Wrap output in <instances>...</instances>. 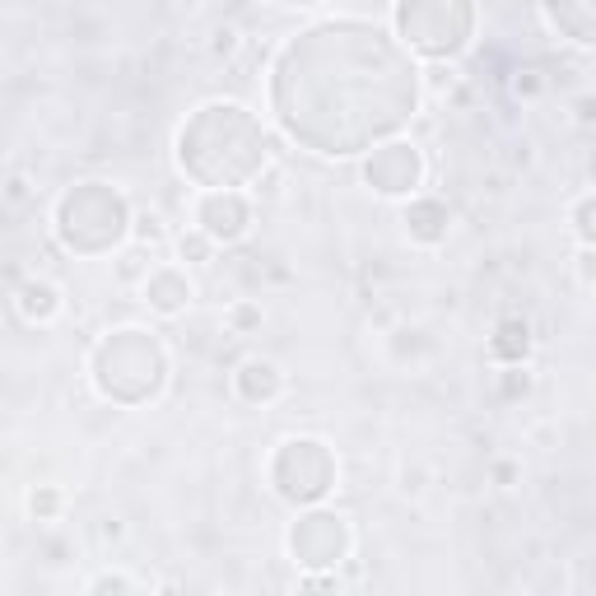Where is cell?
<instances>
[{"instance_id": "5b68a950", "label": "cell", "mask_w": 596, "mask_h": 596, "mask_svg": "<svg viewBox=\"0 0 596 596\" xmlns=\"http://www.w3.org/2000/svg\"><path fill=\"white\" fill-rule=\"evenodd\" d=\"M271 485L285 503L312 508L336 489V457L322 438H285L271 457Z\"/></svg>"}, {"instance_id": "6da1fadb", "label": "cell", "mask_w": 596, "mask_h": 596, "mask_svg": "<svg viewBox=\"0 0 596 596\" xmlns=\"http://www.w3.org/2000/svg\"><path fill=\"white\" fill-rule=\"evenodd\" d=\"M177 163L205 191L243 187L266 168V131L243 103H205L177 136Z\"/></svg>"}, {"instance_id": "7402d4cb", "label": "cell", "mask_w": 596, "mask_h": 596, "mask_svg": "<svg viewBox=\"0 0 596 596\" xmlns=\"http://www.w3.org/2000/svg\"><path fill=\"white\" fill-rule=\"evenodd\" d=\"M210 52H215V56H224V61H229V56L238 52V28H229V24H224V28H215V42H210Z\"/></svg>"}, {"instance_id": "3957f363", "label": "cell", "mask_w": 596, "mask_h": 596, "mask_svg": "<svg viewBox=\"0 0 596 596\" xmlns=\"http://www.w3.org/2000/svg\"><path fill=\"white\" fill-rule=\"evenodd\" d=\"M126 233H131V210H126L122 191L108 187V182H80L56 205V238L80 257L108 252Z\"/></svg>"}, {"instance_id": "5bb4252c", "label": "cell", "mask_w": 596, "mask_h": 596, "mask_svg": "<svg viewBox=\"0 0 596 596\" xmlns=\"http://www.w3.org/2000/svg\"><path fill=\"white\" fill-rule=\"evenodd\" d=\"M215 247L219 243L205 229H191V233H182V238H177V252H182V261H191V266H205V261L215 257Z\"/></svg>"}, {"instance_id": "4316f807", "label": "cell", "mask_w": 596, "mask_h": 596, "mask_svg": "<svg viewBox=\"0 0 596 596\" xmlns=\"http://www.w3.org/2000/svg\"><path fill=\"white\" fill-rule=\"evenodd\" d=\"M298 587H336V578H303Z\"/></svg>"}, {"instance_id": "83f0119b", "label": "cell", "mask_w": 596, "mask_h": 596, "mask_svg": "<svg viewBox=\"0 0 596 596\" xmlns=\"http://www.w3.org/2000/svg\"><path fill=\"white\" fill-rule=\"evenodd\" d=\"M587 168H592V182H596V149H592V163H587Z\"/></svg>"}, {"instance_id": "277c9868", "label": "cell", "mask_w": 596, "mask_h": 596, "mask_svg": "<svg viewBox=\"0 0 596 596\" xmlns=\"http://www.w3.org/2000/svg\"><path fill=\"white\" fill-rule=\"evenodd\" d=\"M392 24L410 52L429 56V61H452L471 47L475 5L471 0H396Z\"/></svg>"}, {"instance_id": "30bf717a", "label": "cell", "mask_w": 596, "mask_h": 596, "mask_svg": "<svg viewBox=\"0 0 596 596\" xmlns=\"http://www.w3.org/2000/svg\"><path fill=\"white\" fill-rule=\"evenodd\" d=\"M191 298H196V289H191L187 271H177V266H159V271L145 275V303L159 312V317H177V312H187Z\"/></svg>"}, {"instance_id": "ffe728a7", "label": "cell", "mask_w": 596, "mask_h": 596, "mask_svg": "<svg viewBox=\"0 0 596 596\" xmlns=\"http://www.w3.org/2000/svg\"><path fill=\"white\" fill-rule=\"evenodd\" d=\"M229 322H233V331L243 336V331H252V326H261V308H257V303H233Z\"/></svg>"}, {"instance_id": "7a4b0ae2", "label": "cell", "mask_w": 596, "mask_h": 596, "mask_svg": "<svg viewBox=\"0 0 596 596\" xmlns=\"http://www.w3.org/2000/svg\"><path fill=\"white\" fill-rule=\"evenodd\" d=\"M168 354L154 331L122 326L94 350V387L117 406H145L163 392Z\"/></svg>"}, {"instance_id": "ac0fdd59", "label": "cell", "mask_w": 596, "mask_h": 596, "mask_svg": "<svg viewBox=\"0 0 596 596\" xmlns=\"http://www.w3.org/2000/svg\"><path fill=\"white\" fill-rule=\"evenodd\" d=\"M131 238H136V243H145V247H159L168 233H163V219L159 215H140V219H131Z\"/></svg>"}, {"instance_id": "44dd1931", "label": "cell", "mask_w": 596, "mask_h": 596, "mask_svg": "<svg viewBox=\"0 0 596 596\" xmlns=\"http://www.w3.org/2000/svg\"><path fill=\"white\" fill-rule=\"evenodd\" d=\"M531 392V378L522 373V364H508V373H503V396L513 401V396H527Z\"/></svg>"}, {"instance_id": "9a60e30c", "label": "cell", "mask_w": 596, "mask_h": 596, "mask_svg": "<svg viewBox=\"0 0 596 596\" xmlns=\"http://www.w3.org/2000/svg\"><path fill=\"white\" fill-rule=\"evenodd\" d=\"M573 233H578L583 247H596V191L573 205Z\"/></svg>"}, {"instance_id": "ba28073f", "label": "cell", "mask_w": 596, "mask_h": 596, "mask_svg": "<svg viewBox=\"0 0 596 596\" xmlns=\"http://www.w3.org/2000/svg\"><path fill=\"white\" fill-rule=\"evenodd\" d=\"M196 229H205L215 243H243L247 229H252V205L238 187H215V191H201L196 201Z\"/></svg>"}, {"instance_id": "d4e9b609", "label": "cell", "mask_w": 596, "mask_h": 596, "mask_svg": "<svg viewBox=\"0 0 596 596\" xmlns=\"http://www.w3.org/2000/svg\"><path fill=\"white\" fill-rule=\"evenodd\" d=\"M5 201H10V205H24L28 201V177L14 173L10 182H5Z\"/></svg>"}, {"instance_id": "cb8c5ba5", "label": "cell", "mask_w": 596, "mask_h": 596, "mask_svg": "<svg viewBox=\"0 0 596 596\" xmlns=\"http://www.w3.org/2000/svg\"><path fill=\"white\" fill-rule=\"evenodd\" d=\"M578 280H583L587 289L596 285V247H583V252H578Z\"/></svg>"}, {"instance_id": "8fae6325", "label": "cell", "mask_w": 596, "mask_h": 596, "mask_svg": "<svg viewBox=\"0 0 596 596\" xmlns=\"http://www.w3.org/2000/svg\"><path fill=\"white\" fill-rule=\"evenodd\" d=\"M447 229H452V210H447L443 201H434V196H420V201L406 205V233H410V243L438 247L447 238Z\"/></svg>"}, {"instance_id": "4fadbf2b", "label": "cell", "mask_w": 596, "mask_h": 596, "mask_svg": "<svg viewBox=\"0 0 596 596\" xmlns=\"http://www.w3.org/2000/svg\"><path fill=\"white\" fill-rule=\"evenodd\" d=\"M489 354L499 359V364H522L531 354V326L522 317H503L494 326V340H489Z\"/></svg>"}, {"instance_id": "e0dca14e", "label": "cell", "mask_w": 596, "mask_h": 596, "mask_svg": "<svg viewBox=\"0 0 596 596\" xmlns=\"http://www.w3.org/2000/svg\"><path fill=\"white\" fill-rule=\"evenodd\" d=\"M136 578H126V573H98V578H89L84 583V592L89 596H103V592H136Z\"/></svg>"}, {"instance_id": "484cf974", "label": "cell", "mask_w": 596, "mask_h": 596, "mask_svg": "<svg viewBox=\"0 0 596 596\" xmlns=\"http://www.w3.org/2000/svg\"><path fill=\"white\" fill-rule=\"evenodd\" d=\"M494 480H499V485L508 489V485L517 480V466H513V461H494Z\"/></svg>"}, {"instance_id": "8992f818", "label": "cell", "mask_w": 596, "mask_h": 596, "mask_svg": "<svg viewBox=\"0 0 596 596\" xmlns=\"http://www.w3.org/2000/svg\"><path fill=\"white\" fill-rule=\"evenodd\" d=\"M350 541V522L326 508H312L289 527V555L298 569H336L350 555Z\"/></svg>"}, {"instance_id": "2e32d148", "label": "cell", "mask_w": 596, "mask_h": 596, "mask_svg": "<svg viewBox=\"0 0 596 596\" xmlns=\"http://www.w3.org/2000/svg\"><path fill=\"white\" fill-rule=\"evenodd\" d=\"M28 513L38 517V522H52L56 513H61V489L52 485H38L33 494H28Z\"/></svg>"}, {"instance_id": "52a82bcc", "label": "cell", "mask_w": 596, "mask_h": 596, "mask_svg": "<svg viewBox=\"0 0 596 596\" xmlns=\"http://www.w3.org/2000/svg\"><path fill=\"white\" fill-rule=\"evenodd\" d=\"M364 182L378 196H415L424 182V159L420 149L396 140V145H382L373 149V159L364 163Z\"/></svg>"}, {"instance_id": "7c38bea8", "label": "cell", "mask_w": 596, "mask_h": 596, "mask_svg": "<svg viewBox=\"0 0 596 596\" xmlns=\"http://www.w3.org/2000/svg\"><path fill=\"white\" fill-rule=\"evenodd\" d=\"M14 308H19V317L33 326H47L61 312V289L52 285V280H24V285L14 289Z\"/></svg>"}, {"instance_id": "603a6c76", "label": "cell", "mask_w": 596, "mask_h": 596, "mask_svg": "<svg viewBox=\"0 0 596 596\" xmlns=\"http://www.w3.org/2000/svg\"><path fill=\"white\" fill-rule=\"evenodd\" d=\"M569 108H573V122L578 126H596V94H578Z\"/></svg>"}, {"instance_id": "d6986e66", "label": "cell", "mask_w": 596, "mask_h": 596, "mask_svg": "<svg viewBox=\"0 0 596 596\" xmlns=\"http://www.w3.org/2000/svg\"><path fill=\"white\" fill-rule=\"evenodd\" d=\"M513 94H517V98H541V94H545V80H541V70H517V80H513Z\"/></svg>"}, {"instance_id": "9c48e42d", "label": "cell", "mask_w": 596, "mask_h": 596, "mask_svg": "<svg viewBox=\"0 0 596 596\" xmlns=\"http://www.w3.org/2000/svg\"><path fill=\"white\" fill-rule=\"evenodd\" d=\"M280 392H285V368L275 364V359L252 354V359H243L238 373H233V396H238L243 406H271Z\"/></svg>"}]
</instances>
